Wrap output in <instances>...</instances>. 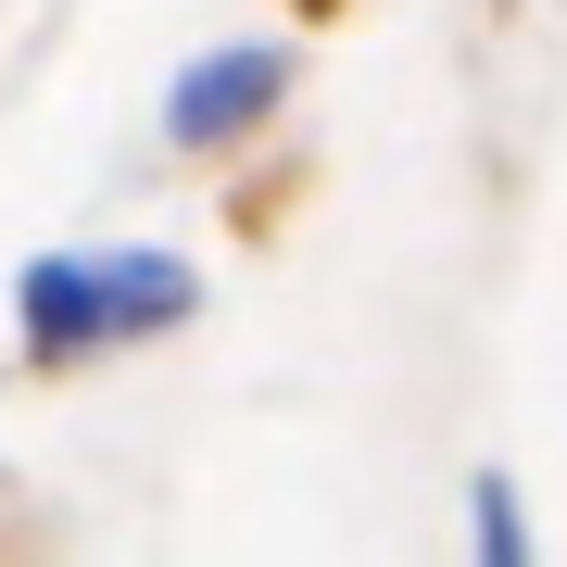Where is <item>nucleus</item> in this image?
Wrapping results in <instances>:
<instances>
[{"mask_svg": "<svg viewBox=\"0 0 567 567\" xmlns=\"http://www.w3.org/2000/svg\"><path fill=\"white\" fill-rule=\"evenodd\" d=\"M265 102H278V51H227V63H203V76L177 89V140L215 152V140H240Z\"/></svg>", "mask_w": 567, "mask_h": 567, "instance_id": "f257e3e1", "label": "nucleus"}, {"mask_svg": "<svg viewBox=\"0 0 567 567\" xmlns=\"http://www.w3.org/2000/svg\"><path fill=\"white\" fill-rule=\"evenodd\" d=\"M480 567H529V543H517V492H505V480H480Z\"/></svg>", "mask_w": 567, "mask_h": 567, "instance_id": "f03ea898", "label": "nucleus"}]
</instances>
